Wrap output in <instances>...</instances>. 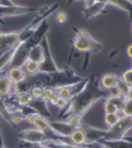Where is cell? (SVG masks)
<instances>
[{
	"label": "cell",
	"instance_id": "1",
	"mask_svg": "<svg viewBox=\"0 0 132 148\" xmlns=\"http://www.w3.org/2000/svg\"><path fill=\"white\" fill-rule=\"evenodd\" d=\"M88 84L84 90L69 101L59 114V119H66L71 114L83 116L99 101L104 99L107 95L99 84V81L95 75L89 76Z\"/></svg>",
	"mask_w": 132,
	"mask_h": 148
},
{
	"label": "cell",
	"instance_id": "2",
	"mask_svg": "<svg viewBox=\"0 0 132 148\" xmlns=\"http://www.w3.org/2000/svg\"><path fill=\"white\" fill-rule=\"evenodd\" d=\"M75 37L71 41L72 50L89 55L98 53L103 49V45L93 38L86 29H75Z\"/></svg>",
	"mask_w": 132,
	"mask_h": 148
},
{
	"label": "cell",
	"instance_id": "3",
	"mask_svg": "<svg viewBox=\"0 0 132 148\" xmlns=\"http://www.w3.org/2000/svg\"><path fill=\"white\" fill-rule=\"evenodd\" d=\"M59 8V3H53L51 5H46L37 8V10L34 12L35 16L33 18V20L28 23L25 27H23L22 30L18 31L20 43L25 42L31 38V36L33 35V32L35 31V29L37 27V26L42 21L47 20V18L58 10Z\"/></svg>",
	"mask_w": 132,
	"mask_h": 148
},
{
	"label": "cell",
	"instance_id": "4",
	"mask_svg": "<svg viewBox=\"0 0 132 148\" xmlns=\"http://www.w3.org/2000/svg\"><path fill=\"white\" fill-rule=\"evenodd\" d=\"M51 75V86L50 87H61L75 84L76 82L80 81L83 78L79 77L74 69L68 64L64 69L57 70L54 73H50Z\"/></svg>",
	"mask_w": 132,
	"mask_h": 148
},
{
	"label": "cell",
	"instance_id": "5",
	"mask_svg": "<svg viewBox=\"0 0 132 148\" xmlns=\"http://www.w3.org/2000/svg\"><path fill=\"white\" fill-rule=\"evenodd\" d=\"M132 129V118L121 116L116 124L112 125L106 132V140H118L125 138L127 133Z\"/></svg>",
	"mask_w": 132,
	"mask_h": 148
},
{
	"label": "cell",
	"instance_id": "6",
	"mask_svg": "<svg viewBox=\"0 0 132 148\" xmlns=\"http://www.w3.org/2000/svg\"><path fill=\"white\" fill-rule=\"evenodd\" d=\"M41 45L44 49V56L43 61L40 63V71L39 72L51 73H54L57 70H59V67L55 63V61L51 54L50 43H49L48 36H45L43 40L41 41Z\"/></svg>",
	"mask_w": 132,
	"mask_h": 148
},
{
	"label": "cell",
	"instance_id": "7",
	"mask_svg": "<svg viewBox=\"0 0 132 148\" xmlns=\"http://www.w3.org/2000/svg\"><path fill=\"white\" fill-rule=\"evenodd\" d=\"M33 46L34 45H33L29 41L19 44V45L16 47V49L14 51L13 56L12 58L10 63L9 65V67L10 68L23 67L28 60L29 52Z\"/></svg>",
	"mask_w": 132,
	"mask_h": 148
},
{
	"label": "cell",
	"instance_id": "8",
	"mask_svg": "<svg viewBox=\"0 0 132 148\" xmlns=\"http://www.w3.org/2000/svg\"><path fill=\"white\" fill-rule=\"evenodd\" d=\"M37 8L25 5H0V19L5 17H14L28 13H34Z\"/></svg>",
	"mask_w": 132,
	"mask_h": 148
},
{
	"label": "cell",
	"instance_id": "9",
	"mask_svg": "<svg viewBox=\"0 0 132 148\" xmlns=\"http://www.w3.org/2000/svg\"><path fill=\"white\" fill-rule=\"evenodd\" d=\"M20 44L18 31L0 33V56L16 48Z\"/></svg>",
	"mask_w": 132,
	"mask_h": 148
},
{
	"label": "cell",
	"instance_id": "10",
	"mask_svg": "<svg viewBox=\"0 0 132 148\" xmlns=\"http://www.w3.org/2000/svg\"><path fill=\"white\" fill-rule=\"evenodd\" d=\"M20 140L27 141L33 143H43L48 140H50L47 136L37 128L26 129L19 132L17 134Z\"/></svg>",
	"mask_w": 132,
	"mask_h": 148
},
{
	"label": "cell",
	"instance_id": "11",
	"mask_svg": "<svg viewBox=\"0 0 132 148\" xmlns=\"http://www.w3.org/2000/svg\"><path fill=\"white\" fill-rule=\"evenodd\" d=\"M82 130L83 131L86 136V145H92L99 143L102 139H104L107 130L98 129V128L92 127L89 125H82L81 126Z\"/></svg>",
	"mask_w": 132,
	"mask_h": 148
},
{
	"label": "cell",
	"instance_id": "12",
	"mask_svg": "<svg viewBox=\"0 0 132 148\" xmlns=\"http://www.w3.org/2000/svg\"><path fill=\"white\" fill-rule=\"evenodd\" d=\"M49 30H50V26H49L48 22L47 20H44L37 26V27L35 29V31L33 32V35L31 36V38L27 41H30L33 45L41 44L44 38L47 36Z\"/></svg>",
	"mask_w": 132,
	"mask_h": 148
},
{
	"label": "cell",
	"instance_id": "13",
	"mask_svg": "<svg viewBox=\"0 0 132 148\" xmlns=\"http://www.w3.org/2000/svg\"><path fill=\"white\" fill-rule=\"evenodd\" d=\"M107 4L103 2L97 1L93 4L88 6H85L82 10L83 16L86 20H90L96 17L104 10Z\"/></svg>",
	"mask_w": 132,
	"mask_h": 148
},
{
	"label": "cell",
	"instance_id": "14",
	"mask_svg": "<svg viewBox=\"0 0 132 148\" xmlns=\"http://www.w3.org/2000/svg\"><path fill=\"white\" fill-rule=\"evenodd\" d=\"M99 144L104 145L109 148H132V138H122L118 140L102 139Z\"/></svg>",
	"mask_w": 132,
	"mask_h": 148
},
{
	"label": "cell",
	"instance_id": "15",
	"mask_svg": "<svg viewBox=\"0 0 132 148\" xmlns=\"http://www.w3.org/2000/svg\"><path fill=\"white\" fill-rule=\"evenodd\" d=\"M50 125L57 134L63 137H68L75 130L67 122L53 121L50 122Z\"/></svg>",
	"mask_w": 132,
	"mask_h": 148
},
{
	"label": "cell",
	"instance_id": "16",
	"mask_svg": "<svg viewBox=\"0 0 132 148\" xmlns=\"http://www.w3.org/2000/svg\"><path fill=\"white\" fill-rule=\"evenodd\" d=\"M30 106L35 110L36 112L43 117L48 119L51 117V112L48 106V102L41 97L34 98L30 104Z\"/></svg>",
	"mask_w": 132,
	"mask_h": 148
},
{
	"label": "cell",
	"instance_id": "17",
	"mask_svg": "<svg viewBox=\"0 0 132 148\" xmlns=\"http://www.w3.org/2000/svg\"><path fill=\"white\" fill-rule=\"evenodd\" d=\"M105 3L107 5H111L114 7L126 11L129 14L131 21H132V1L131 0H97Z\"/></svg>",
	"mask_w": 132,
	"mask_h": 148
},
{
	"label": "cell",
	"instance_id": "18",
	"mask_svg": "<svg viewBox=\"0 0 132 148\" xmlns=\"http://www.w3.org/2000/svg\"><path fill=\"white\" fill-rule=\"evenodd\" d=\"M13 84L4 72L0 73V97H5L13 93Z\"/></svg>",
	"mask_w": 132,
	"mask_h": 148
},
{
	"label": "cell",
	"instance_id": "19",
	"mask_svg": "<svg viewBox=\"0 0 132 148\" xmlns=\"http://www.w3.org/2000/svg\"><path fill=\"white\" fill-rule=\"evenodd\" d=\"M26 74L27 73L23 67H12L9 69L6 75L13 82V84H16L26 79Z\"/></svg>",
	"mask_w": 132,
	"mask_h": 148
},
{
	"label": "cell",
	"instance_id": "20",
	"mask_svg": "<svg viewBox=\"0 0 132 148\" xmlns=\"http://www.w3.org/2000/svg\"><path fill=\"white\" fill-rule=\"evenodd\" d=\"M120 77L112 73H107L103 75L100 79L99 84L103 89L111 90L115 87Z\"/></svg>",
	"mask_w": 132,
	"mask_h": 148
},
{
	"label": "cell",
	"instance_id": "21",
	"mask_svg": "<svg viewBox=\"0 0 132 148\" xmlns=\"http://www.w3.org/2000/svg\"><path fill=\"white\" fill-rule=\"evenodd\" d=\"M44 56V51L43 47L41 44H39L31 48V51L29 52V56H28V60L41 63V62L43 61Z\"/></svg>",
	"mask_w": 132,
	"mask_h": 148
},
{
	"label": "cell",
	"instance_id": "22",
	"mask_svg": "<svg viewBox=\"0 0 132 148\" xmlns=\"http://www.w3.org/2000/svg\"><path fill=\"white\" fill-rule=\"evenodd\" d=\"M70 143L75 145L78 146H86V140L85 133L81 129H77L72 132L69 136Z\"/></svg>",
	"mask_w": 132,
	"mask_h": 148
},
{
	"label": "cell",
	"instance_id": "23",
	"mask_svg": "<svg viewBox=\"0 0 132 148\" xmlns=\"http://www.w3.org/2000/svg\"><path fill=\"white\" fill-rule=\"evenodd\" d=\"M13 99L16 104L19 105L20 107L30 105V104L33 99L30 92H24V93H20V94H13Z\"/></svg>",
	"mask_w": 132,
	"mask_h": 148
},
{
	"label": "cell",
	"instance_id": "24",
	"mask_svg": "<svg viewBox=\"0 0 132 148\" xmlns=\"http://www.w3.org/2000/svg\"><path fill=\"white\" fill-rule=\"evenodd\" d=\"M43 143L48 148H89L86 146H78L70 143L56 142L53 140H48Z\"/></svg>",
	"mask_w": 132,
	"mask_h": 148
},
{
	"label": "cell",
	"instance_id": "25",
	"mask_svg": "<svg viewBox=\"0 0 132 148\" xmlns=\"http://www.w3.org/2000/svg\"><path fill=\"white\" fill-rule=\"evenodd\" d=\"M125 98L126 97H122V96L117 95V94H111V95H107V97L104 98V101H107V102L111 103L112 105H115L119 109L120 112V110H121L122 106L124 105Z\"/></svg>",
	"mask_w": 132,
	"mask_h": 148
},
{
	"label": "cell",
	"instance_id": "26",
	"mask_svg": "<svg viewBox=\"0 0 132 148\" xmlns=\"http://www.w3.org/2000/svg\"><path fill=\"white\" fill-rule=\"evenodd\" d=\"M55 90L58 96L62 100H64V101H67V102H69V101L72 98V95H71L69 85L55 87Z\"/></svg>",
	"mask_w": 132,
	"mask_h": 148
},
{
	"label": "cell",
	"instance_id": "27",
	"mask_svg": "<svg viewBox=\"0 0 132 148\" xmlns=\"http://www.w3.org/2000/svg\"><path fill=\"white\" fill-rule=\"evenodd\" d=\"M10 117L11 123L13 124V129H17L18 124L20 123L23 120H25V117L23 112H21L20 108L10 112Z\"/></svg>",
	"mask_w": 132,
	"mask_h": 148
},
{
	"label": "cell",
	"instance_id": "28",
	"mask_svg": "<svg viewBox=\"0 0 132 148\" xmlns=\"http://www.w3.org/2000/svg\"><path fill=\"white\" fill-rule=\"evenodd\" d=\"M67 123L73 128L74 130L80 129L82 125V116L77 114H71L66 118Z\"/></svg>",
	"mask_w": 132,
	"mask_h": 148
},
{
	"label": "cell",
	"instance_id": "29",
	"mask_svg": "<svg viewBox=\"0 0 132 148\" xmlns=\"http://www.w3.org/2000/svg\"><path fill=\"white\" fill-rule=\"evenodd\" d=\"M16 49V48L12 49V50L7 51V52H5V53L3 54V55L0 56V72H3V69H5L7 66L10 65Z\"/></svg>",
	"mask_w": 132,
	"mask_h": 148
},
{
	"label": "cell",
	"instance_id": "30",
	"mask_svg": "<svg viewBox=\"0 0 132 148\" xmlns=\"http://www.w3.org/2000/svg\"><path fill=\"white\" fill-rule=\"evenodd\" d=\"M23 68H24L26 73L31 76L37 73L40 71V63L31 60H27Z\"/></svg>",
	"mask_w": 132,
	"mask_h": 148
},
{
	"label": "cell",
	"instance_id": "31",
	"mask_svg": "<svg viewBox=\"0 0 132 148\" xmlns=\"http://www.w3.org/2000/svg\"><path fill=\"white\" fill-rule=\"evenodd\" d=\"M130 86L127 84V83H125L123 79L120 77V79H118L117 84L115 86L114 90H116V94L117 95H119L120 96L124 97H127V92H128V90H129Z\"/></svg>",
	"mask_w": 132,
	"mask_h": 148
},
{
	"label": "cell",
	"instance_id": "32",
	"mask_svg": "<svg viewBox=\"0 0 132 148\" xmlns=\"http://www.w3.org/2000/svg\"><path fill=\"white\" fill-rule=\"evenodd\" d=\"M121 114L120 112L117 113H105L104 114V122L106 125L108 127H110L112 125L118 122L120 119L121 118Z\"/></svg>",
	"mask_w": 132,
	"mask_h": 148
},
{
	"label": "cell",
	"instance_id": "33",
	"mask_svg": "<svg viewBox=\"0 0 132 148\" xmlns=\"http://www.w3.org/2000/svg\"><path fill=\"white\" fill-rule=\"evenodd\" d=\"M120 114L125 117L132 118V100L125 98L124 105L120 110Z\"/></svg>",
	"mask_w": 132,
	"mask_h": 148
},
{
	"label": "cell",
	"instance_id": "34",
	"mask_svg": "<svg viewBox=\"0 0 132 148\" xmlns=\"http://www.w3.org/2000/svg\"><path fill=\"white\" fill-rule=\"evenodd\" d=\"M0 117H2L3 119L7 122L10 125L13 127V124L11 123L10 117V114L8 112L7 108L5 106V104L3 101V99L0 97Z\"/></svg>",
	"mask_w": 132,
	"mask_h": 148
},
{
	"label": "cell",
	"instance_id": "35",
	"mask_svg": "<svg viewBox=\"0 0 132 148\" xmlns=\"http://www.w3.org/2000/svg\"><path fill=\"white\" fill-rule=\"evenodd\" d=\"M56 95H57V93H56L55 88H54V87H45V88H44L41 98L45 100L47 102H49L50 100Z\"/></svg>",
	"mask_w": 132,
	"mask_h": 148
},
{
	"label": "cell",
	"instance_id": "36",
	"mask_svg": "<svg viewBox=\"0 0 132 148\" xmlns=\"http://www.w3.org/2000/svg\"><path fill=\"white\" fill-rule=\"evenodd\" d=\"M68 20V15L65 11H59L56 14V22L59 23V25H63L66 23Z\"/></svg>",
	"mask_w": 132,
	"mask_h": 148
},
{
	"label": "cell",
	"instance_id": "37",
	"mask_svg": "<svg viewBox=\"0 0 132 148\" xmlns=\"http://www.w3.org/2000/svg\"><path fill=\"white\" fill-rule=\"evenodd\" d=\"M44 87H41V86H34L30 90V94L31 95L33 99L34 98H39L41 97L42 96V93H43Z\"/></svg>",
	"mask_w": 132,
	"mask_h": 148
},
{
	"label": "cell",
	"instance_id": "38",
	"mask_svg": "<svg viewBox=\"0 0 132 148\" xmlns=\"http://www.w3.org/2000/svg\"><path fill=\"white\" fill-rule=\"evenodd\" d=\"M120 77L125 83H127L130 87L132 86V67L131 69H127V70H126L125 72H124Z\"/></svg>",
	"mask_w": 132,
	"mask_h": 148
},
{
	"label": "cell",
	"instance_id": "39",
	"mask_svg": "<svg viewBox=\"0 0 132 148\" xmlns=\"http://www.w3.org/2000/svg\"><path fill=\"white\" fill-rule=\"evenodd\" d=\"M103 111H104L105 113L120 112L119 109L115 105H112L111 103L107 102V101H105L104 102H103Z\"/></svg>",
	"mask_w": 132,
	"mask_h": 148
},
{
	"label": "cell",
	"instance_id": "40",
	"mask_svg": "<svg viewBox=\"0 0 132 148\" xmlns=\"http://www.w3.org/2000/svg\"><path fill=\"white\" fill-rule=\"evenodd\" d=\"M14 4L12 0H0V5H12Z\"/></svg>",
	"mask_w": 132,
	"mask_h": 148
},
{
	"label": "cell",
	"instance_id": "41",
	"mask_svg": "<svg viewBox=\"0 0 132 148\" xmlns=\"http://www.w3.org/2000/svg\"><path fill=\"white\" fill-rule=\"evenodd\" d=\"M31 147L32 148H48L47 146H45L44 143H31Z\"/></svg>",
	"mask_w": 132,
	"mask_h": 148
},
{
	"label": "cell",
	"instance_id": "42",
	"mask_svg": "<svg viewBox=\"0 0 132 148\" xmlns=\"http://www.w3.org/2000/svg\"><path fill=\"white\" fill-rule=\"evenodd\" d=\"M127 54L129 58L132 59V44L129 45L127 48Z\"/></svg>",
	"mask_w": 132,
	"mask_h": 148
},
{
	"label": "cell",
	"instance_id": "43",
	"mask_svg": "<svg viewBox=\"0 0 132 148\" xmlns=\"http://www.w3.org/2000/svg\"><path fill=\"white\" fill-rule=\"evenodd\" d=\"M84 4H85V6H88V5H90L92 4H93L95 2H97V0H83Z\"/></svg>",
	"mask_w": 132,
	"mask_h": 148
},
{
	"label": "cell",
	"instance_id": "44",
	"mask_svg": "<svg viewBox=\"0 0 132 148\" xmlns=\"http://www.w3.org/2000/svg\"><path fill=\"white\" fill-rule=\"evenodd\" d=\"M0 146H4V141H3V133H2V126L0 123Z\"/></svg>",
	"mask_w": 132,
	"mask_h": 148
},
{
	"label": "cell",
	"instance_id": "45",
	"mask_svg": "<svg viewBox=\"0 0 132 148\" xmlns=\"http://www.w3.org/2000/svg\"><path fill=\"white\" fill-rule=\"evenodd\" d=\"M126 98H129V99L132 100V86L129 87V90H128V92H127V95Z\"/></svg>",
	"mask_w": 132,
	"mask_h": 148
},
{
	"label": "cell",
	"instance_id": "46",
	"mask_svg": "<svg viewBox=\"0 0 132 148\" xmlns=\"http://www.w3.org/2000/svg\"><path fill=\"white\" fill-rule=\"evenodd\" d=\"M80 0H69V3H74L76 2H79Z\"/></svg>",
	"mask_w": 132,
	"mask_h": 148
},
{
	"label": "cell",
	"instance_id": "47",
	"mask_svg": "<svg viewBox=\"0 0 132 148\" xmlns=\"http://www.w3.org/2000/svg\"><path fill=\"white\" fill-rule=\"evenodd\" d=\"M101 148H109L108 147H107V146H104V145H101Z\"/></svg>",
	"mask_w": 132,
	"mask_h": 148
},
{
	"label": "cell",
	"instance_id": "48",
	"mask_svg": "<svg viewBox=\"0 0 132 148\" xmlns=\"http://www.w3.org/2000/svg\"><path fill=\"white\" fill-rule=\"evenodd\" d=\"M0 148H6V147H5V146H0Z\"/></svg>",
	"mask_w": 132,
	"mask_h": 148
},
{
	"label": "cell",
	"instance_id": "49",
	"mask_svg": "<svg viewBox=\"0 0 132 148\" xmlns=\"http://www.w3.org/2000/svg\"><path fill=\"white\" fill-rule=\"evenodd\" d=\"M131 34H132V21H131Z\"/></svg>",
	"mask_w": 132,
	"mask_h": 148
},
{
	"label": "cell",
	"instance_id": "50",
	"mask_svg": "<svg viewBox=\"0 0 132 148\" xmlns=\"http://www.w3.org/2000/svg\"><path fill=\"white\" fill-rule=\"evenodd\" d=\"M3 73V72H0V73Z\"/></svg>",
	"mask_w": 132,
	"mask_h": 148
},
{
	"label": "cell",
	"instance_id": "51",
	"mask_svg": "<svg viewBox=\"0 0 132 148\" xmlns=\"http://www.w3.org/2000/svg\"><path fill=\"white\" fill-rule=\"evenodd\" d=\"M28 148H32V147H28Z\"/></svg>",
	"mask_w": 132,
	"mask_h": 148
},
{
	"label": "cell",
	"instance_id": "52",
	"mask_svg": "<svg viewBox=\"0 0 132 148\" xmlns=\"http://www.w3.org/2000/svg\"><path fill=\"white\" fill-rule=\"evenodd\" d=\"M131 1H132V0H131Z\"/></svg>",
	"mask_w": 132,
	"mask_h": 148
}]
</instances>
